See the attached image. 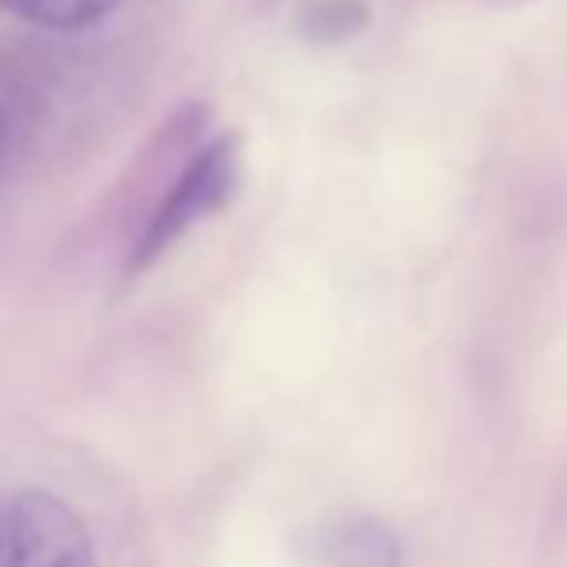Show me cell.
Returning <instances> with one entry per match:
<instances>
[{
    "label": "cell",
    "mask_w": 567,
    "mask_h": 567,
    "mask_svg": "<svg viewBox=\"0 0 567 567\" xmlns=\"http://www.w3.org/2000/svg\"><path fill=\"white\" fill-rule=\"evenodd\" d=\"M239 174H244V140L236 132H225L217 140L202 143L189 155V163L178 171V178L163 189L155 209L132 236L127 247V278H140L171 251L174 244L189 236L197 225L217 217L236 197Z\"/></svg>",
    "instance_id": "cell-1"
},
{
    "label": "cell",
    "mask_w": 567,
    "mask_h": 567,
    "mask_svg": "<svg viewBox=\"0 0 567 567\" xmlns=\"http://www.w3.org/2000/svg\"><path fill=\"white\" fill-rule=\"evenodd\" d=\"M8 567H101L93 537L70 502L47 491L16 498L8 517Z\"/></svg>",
    "instance_id": "cell-2"
},
{
    "label": "cell",
    "mask_w": 567,
    "mask_h": 567,
    "mask_svg": "<svg viewBox=\"0 0 567 567\" xmlns=\"http://www.w3.org/2000/svg\"><path fill=\"white\" fill-rule=\"evenodd\" d=\"M313 553L324 567H398L402 545L379 517H337L317 525Z\"/></svg>",
    "instance_id": "cell-3"
},
{
    "label": "cell",
    "mask_w": 567,
    "mask_h": 567,
    "mask_svg": "<svg viewBox=\"0 0 567 567\" xmlns=\"http://www.w3.org/2000/svg\"><path fill=\"white\" fill-rule=\"evenodd\" d=\"M4 12L43 31H82L113 16L120 0H0Z\"/></svg>",
    "instance_id": "cell-4"
},
{
    "label": "cell",
    "mask_w": 567,
    "mask_h": 567,
    "mask_svg": "<svg viewBox=\"0 0 567 567\" xmlns=\"http://www.w3.org/2000/svg\"><path fill=\"white\" fill-rule=\"evenodd\" d=\"M371 23L367 0H306L298 12V31L309 43H348Z\"/></svg>",
    "instance_id": "cell-5"
},
{
    "label": "cell",
    "mask_w": 567,
    "mask_h": 567,
    "mask_svg": "<svg viewBox=\"0 0 567 567\" xmlns=\"http://www.w3.org/2000/svg\"><path fill=\"white\" fill-rule=\"evenodd\" d=\"M12 127H16L12 93L0 85V166H4V158H8V147H12Z\"/></svg>",
    "instance_id": "cell-6"
},
{
    "label": "cell",
    "mask_w": 567,
    "mask_h": 567,
    "mask_svg": "<svg viewBox=\"0 0 567 567\" xmlns=\"http://www.w3.org/2000/svg\"><path fill=\"white\" fill-rule=\"evenodd\" d=\"M494 4H522V0H494Z\"/></svg>",
    "instance_id": "cell-7"
}]
</instances>
